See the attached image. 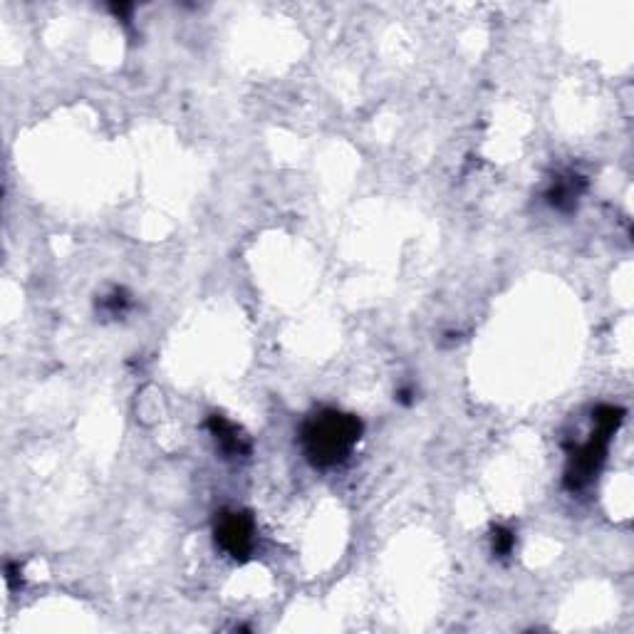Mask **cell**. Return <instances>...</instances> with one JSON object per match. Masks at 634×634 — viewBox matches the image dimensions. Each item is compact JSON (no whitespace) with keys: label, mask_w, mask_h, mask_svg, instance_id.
<instances>
[{"label":"cell","mask_w":634,"mask_h":634,"mask_svg":"<svg viewBox=\"0 0 634 634\" xmlns=\"http://www.w3.org/2000/svg\"><path fill=\"white\" fill-rule=\"evenodd\" d=\"M362 431L365 424L357 414L322 407L300 426V449L315 469H335L350 459Z\"/></svg>","instance_id":"1"},{"label":"cell","mask_w":634,"mask_h":634,"mask_svg":"<svg viewBox=\"0 0 634 634\" xmlns=\"http://www.w3.org/2000/svg\"><path fill=\"white\" fill-rule=\"evenodd\" d=\"M209 431L226 459H248L251 456V441H248V436L236 424L221 417V414H211Z\"/></svg>","instance_id":"4"},{"label":"cell","mask_w":634,"mask_h":634,"mask_svg":"<svg viewBox=\"0 0 634 634\" xmlns=\"http://www.w3.org/2000/svg\"><path fill=\"white\" fill-rule=\"evenodd\" d=\"M100 308L105 310V313H107L109 317H119V315L127 313L129 308H132V300H129L127 290L117 288V290H112V293H109V295H105V298H102V305H100Z\"/></svg>","instance_id":"7"},{"label":"cell","mask_w":634,"mask_h":634,"mask_svg":"<svg viewBox=\"0 0 634 634\" xmlns=\"http://www.w3.org/2000/svg\"><path fill=\"white\" fill-rule=\"evenodd\" d=\"M592 419H595V431L590 434V439L570 454L568 471H565V488L568 491H582L585 486H590L592 478L600 474L612 434L620 429L622 419H625V409L600 404Z\"/></svg>","instance_id":"2"},{"label":"cell","mask_w":634,"mask_h":634,"mask_svg":"<svg viewBox=\"0 0 634 634\" xmlns=\"http://www.w3.org/2000/svg\"><path fill=\"white\" fill-rule=\"evenodd\" d=\"M585 191V179L578 174H568V176H555L553 184H550L548 194V204L558 211H573L578 206V199Z\"/></svg>","instance_id":"5"},{"label":"cell","mask_w":634,"mask_h":634,"mask_svg":"<svg viewBox=\"0 0 634 634\" xmlns=\"http://www.w3.org/2000/svg\"><path fill=\"white\" fill-rule=\"evenodd\" d=\"M516 545V533L506 526H493L491 528V550L496 558H508Z\"/></svg>","instance_id":"6"},{"label":"cell","mask_w":634,"mask_h":634,"mask_svg":"<svg viewBox=\"0 0 634 634\" xmlns=\"http://www.w3.org/2000/svg\"><path fill=\"white\" fill-rule=\"evenodd\" d=\"M216 545L236 563H248L256 550V521L248 511H221L213 521Z\"/></svg>","instance_id":"3"}]
</instances>
